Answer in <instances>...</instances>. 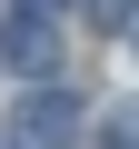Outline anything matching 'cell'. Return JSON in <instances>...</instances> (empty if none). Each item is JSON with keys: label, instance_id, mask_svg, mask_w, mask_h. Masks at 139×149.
Instances as JSON below:
<instances>
[{"label": "cell", "instance_id": "5b68a950", "mask_svg": "<svg viewBox=\"0 0 139 149\" xmlns=\"http://www.w3.org/2000/svg\"><path fill=\"white\" fill-rule=\"evenodd\" d=\"M30 10H50V0H30Z\"/></svg>", "mask_w": 139, "mask_h": 149}, {"label": "cell", "instance_id": "277c9868", "mask_svg": "<svg viewBox=\"0 0 139 149\" xmlns=\"http://www.w3.org/2000/svg\"><path fill=\"white\" fill-rule=\"evenodd\" d=\"M109 149H139V109H109Z\"/></svg>", "mask_w": 139, "mask_h": 149}, {"label": "cell", "instance_id": "3957f363", "mask_svg": "<svg viewBox=\"0 0 139 149\" xmlns=\"http://www.w3.org/2000/svg\"><path fill=\"white\" fill-rule=\"evenodd\" d=\"M80 10H90L99 30H129V10H139V0H80Z\"/></svg>", "mask_w": 139, "mask_h": 149}, {"label": "cell", "instance_id": "8992f818", "mask_svg": "<svg viewBox=\"0 0 139 149\" xmlns=\"http://www.w3.org/2000/svg\"><path fill=\"white\" fill-rule=\"evenodd\" d=\"M129 20H139V10H129Z\"/></svg>", "mask_w": 139, "mask_h": 149}, {"label": "cell", "instance_id": "7a4b0ae2", "mask_svg": "<svg viewBox=\"0 0 139 149\" xmlns=\"http://www.w3.org/2000/svg\"><path fill=\"white\" fill-rule=\"evenodd\" d=\"M0 60H10L20 80H50V60H60L50 20H40V10H10V30H0Z\"/></svg>", "mask_w": 139, "mask_h": 149}, {"label": "cell", "instance_id": "6da1fadb", "mask_svg": "<svg viewBox=\"0 0 139 149\" xmlns=\"http://www.w3.org/2000/svg\"><path fill=\"white\" fill-rule=\"evenodd\" d=\"M80 100H70V90H30L20 109H10V149H80Z\"/></svg>", "mask_w": 139, "mask_h": 149}]
</instances>
